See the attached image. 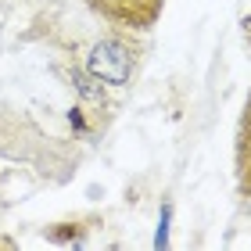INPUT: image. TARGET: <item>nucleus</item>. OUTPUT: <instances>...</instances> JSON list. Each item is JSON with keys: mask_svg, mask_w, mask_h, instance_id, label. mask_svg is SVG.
I'll return each instance as SVG.
<instances>
[{"mask_svg": "<svg viewBox=\"0 0 251 251\" xmlns=\"http://www.w3.org/2000/svg\"><path fill=\"white\" fill-rule=\"evenodd\" d=\"M237 179L241 187H251V97L244 104L241 126H237Z\"/></svg>", "mask_w": 251, "mask_h": 251, "instance_id": "nucleus-3", "label": "nucleus"}, {"mask_svg": "<svg viewBox=\"0 0 251 251\" xmlns=\"http://www.w3.org/2000/svg\"><path fill=\"white\" fill-rule=\"evenodd\" d=\"M169 215H173V204H162V223H158V237H154V248H165L169 244Z\"/></svg>", "mask_w": 251, "mask_h": 251, "instance_id": "nucleus-5", "label": "nucleus"}, {"mask_svg": "<svg viewBox=\"0 0 251 251\" xmlns=\"http://www.w3.org/2000/svg\"><path fill=\"white\" fill-rule=\"evenodd\" d=\"M136 65H140V47L122 29L100 36L83 61V68L94 79H100L104 86H129L133 75H136Z\"/></svg>", "mask_w": 251, "mask_h": 251, "instance_id": "nucleus-1", "label": "nucleus"}, {"mask_svg": "<svg viewBox=\"0 0 251 251\" xmlns=\"http://www.w3.org/2000/svg\"><path fill=\"white\" fill-rule=\"evenodd\" d=\"M86 7L122 32H147L158 25L165 0H86Z\"/></svg>", "mask_w": 251, "mask_h": 251, "instance_id": "nucleus-2", "label": "nucleus"}, {"mask_svg": "<svg viewBox=\"0 0 251 251\" xmlns=\"http://www.w3.org/2000/svg\"><path fill=\"white\" fill-rule=\"evenodd\" d=\"M241 201H244V212H248V219H251V187H241Z\"/></svg>", "mask_w": 251, "mask_h": 251, "instance_id": "nucleus-6", "label": "nucleus"}, {"mask_svg": "<svg viewBox=\"0 0 251 251\" xmlns=\"http://www.w3.org/2000/svg\"><path fill=\"white\" fill-rule=\"evenodd\" d=\"M72 86H75V94H79L83 104L97 108V111L108 108V86L100 83V79H94L86 68H72Z\"/></svg>", "mask_w": 251, "mask_h": 251, "instance_id": "nucleus-4", "label": "nucleus"}]
</instances>
